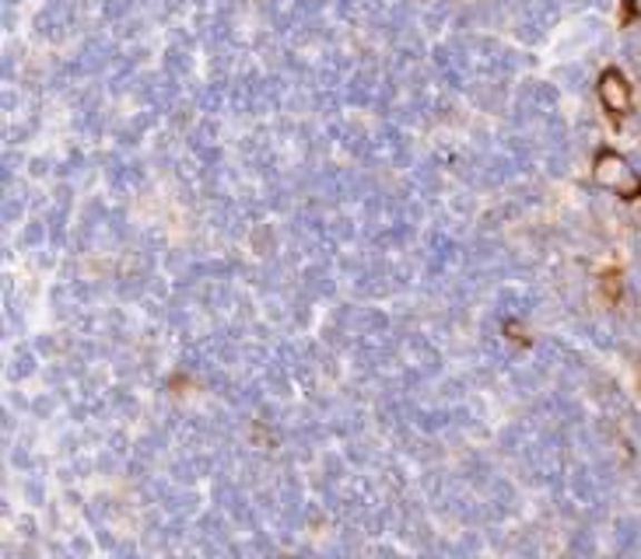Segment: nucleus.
<instances>
[{"mask_svg": "<svg viewBox=\"0 0 641 559\" xmlns=\"http://www.w3.org/2000/svg\"><path fill=\"white\" fill-rule=\"evenodd\" d=\"M592 179L603 189H610L621 200H641V176L631 168V161L617 151H600L592 161Z\"/></svg>", "mask_w": 641, "mask_h": 559, "instance_id": "f257e3e1", "label": "nucleus"}, {"mask_svg": "<svg viewBox=\"0 0 641 559\" xmlns=\"http://www.w3.org/2000/svg\"><path fill=\"white\" fill-rule=\"evenodd\" d=\"M596 94H600L603 109H607L613 119H624V116H631V109H634V88H631V81L624 78V70H617V67H607L603 74H600Z\"/></svg>", "mask_w": 641, "mask_h": 559, "instance_id": "f03ea898", "label": "nucleus"}, {"mask_svg": "<svg viewBox=\"0 0 641 559\" xmlns=\"http://www.w3.org/2000/svg\"><path fill=\"white\" fill-rule=\"evenodd\" d=\"M621 8H624V18H621V26H631V21L638 18V4H634V0H621Z\"/></svg>", "mask_w": 641, "mask_h": 559, "instance_id": "7ed1b4c3", "label": "nucleus"}]
</instances>
